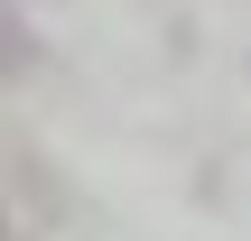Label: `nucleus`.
<instances>
[{"label": "nucleus", "instance_id": "1", "mask_svg": "<svg viewBox=\"0 0 251 241\" xmlns=\"http://www.w3.org/2000/svg\"><path fill=\"white\" fill-rule=\"evenodd\" d=\"M9 65H19V46H9V37H0V74H9Z\"/></svg>", "mask_w": 251, "mask_h": 241}, {"label": "nucleus", "instance_id": "2", "mask_svg": "<svg viewBox=\"0 0 251 241\" xmlns=\"http://www.w3.org/2000/svg\"><path fill=\"white\" fill-rule=\"evenodd\" d=\"M0 241H9V214H0Z\"/></svg>", "mask_w": 251, "mask_h": 241}]
</instances>
